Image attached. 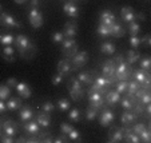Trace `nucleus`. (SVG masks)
<instances>
[{"label":"nucleus","mask_w":151,"mask_h":143,"mask_svg":"<svg viewBox=\"0 0 151 143\" xmlns=\"http://www.w3.org/2000/svg\"><path fill=\"white\" fill-rule=\"evenodd\" d=\"M88 60V52L87 51H80V52H76V54L72 56V60H71V66L74 67L75 70L79 68V67H83Z\"/></svg>","instance_id":"8"},{"label":"nucleus","mask_w":151,"mask_h":143,"mask_svg":"<svg viewBox=\"0 0 151 143\" xmlns=\"http://www.w3.org/2000/svg\"><path fill=\"white\" fill-rule=\"evenodd\" d=\"M14 44L16 46L17 51L20 52L22 57H24V59H32L35 56V54H36L35 44L32 43L31 40L28 39V36H26V35H17L15 37Z\"/></svg>","instance_id":"1"},{"label":"nucleus","mask_w":151,"mask_h":143,"mask_svg":"<svg viewBox=\"0 0 151 143\" xmlns=\"http://www.w3.org/2000/svg\"><path fill=\"white\" fill-rule=\"evenodd\" d=\"M29 4H31L32 8H37V7L40 6V0H31V1H29Z\"/></svg>","instance_id":"60"},{"label":"nucleus","mask_w":151,"mask_h":143,"mask_svg":"<svg viewBox=\"0 0 151 143\" xmlns=\"http://www.w3.org/2000/svg\"><path fill=\"white\" fill-rule=\"evenodd\" d=\"M78 34V26L74 22H68L64 24V29H63V35L64 37H75Z\"/></svg>","instance_id":"17"},{"label":"nucleus","mask_w":151,"mask_h":143,"mask_svg":"<svg viewBox=\"0 0 151 143\" xmlns=\"http://www.w3.org/2000/svg\"><path fill=\"white\" fill-rule=\"evenodd\" d=\"M109 27H110V35H111V36H114V37H122V36H124L126 31H124V28H123L120 24L112 23V24H110Z\"/></svg>","instance_id":"22"},{"label":"nucleus","mask_w":151,"mask_h":143,"mask_svg":"<svg viewBox=\"0 0 151 143\" xmlns=\"http://www.w3.org/2000/svg\"><path fill=\"white\" fill-rule=\"evenodd\" d=\"M96 34L99 35L100 37L110 36V27L106 26V24H103V23H100L99 26H98V28H96Z\"/></svg>","instance_id":"34"},{"label":"nucleus","mask_w":151,"mask_h":143,"mask_svg":"<svg viewBox=\"0 0 151 143\" xmlns=\"http://www.w3.org/2000/svg\"><path fill=\"white\" fill-rule=\"evenodd\" d=\"M54 110H55V104L52 102H50V100H47V102H44L42 104V111L47 112V114H51Z\"/></svg>","instance_id":"44"},{"label":"nucleus","mask_w":151,"mask_h":143,"mask_svg":"<svg viewBox=\"0 0 151 143\" xmlns=\"http://www.w3.org/2000/svg\"><path fill=\"white\" fill-rule=\"evenodd\" d=\"M100 51H102V54L112 55V54H115V46L111 42H103L102 46H100Z\"/></svg>","instance_id":"29"},{"label":"nucleus","mask_w":151,"mask_h":143,"mask_svg":"<svg viewBox=\"0 0 151 143\" xmlns=\"http://www.w3.org/2000/svg\"><path fill=\"white\" fill-rule=\"evenodd\" d=\"M72 70V66H71V62L67 59H62L59 60V63H58V72L62 75H66L68 74L70 71Z\"/></svg>","instance_id":"21"},{"label":"nucleus","mask_w":151,"mask_h":143,"mask_svg":"<svg viewBox=\"0 0 151 143\" xmlns=\"http://www.w3.org/2000/svg\"><path fill=\"white\" fill-rule=\"evenodd\" d=\"M56 107L60 110V111H67V110L71 107V103H70V100L66 99V98H60L59 100H58V103H56Z\"/></svg>","instance_id":"31"},{"label":"nucleus","mask_w":151,"mask_h":143,"mask_svg":"<svg viewBox=\"0 0 151 143\" xmlns=\"http://www.w3.org/2000/svg\"><path fill=\"white\" fill-rule=\"evenodd\" d=\"M0 26L7 27V28H20V23L8 12H1L0 14Z\"/></svg>","instance_id":"5"},{"label":"nucleus","mask_w":151,"mask_h":143,"mask_svg":"<svg viewBox=\"0 0 151 143\" xmlns=\"http://www.w3.org/2000/svg\"><path fill=\"white\" fill-rule=\"evenodd\" d=\"M7 110H11V111H16V110H20L22 107V99L20 98H15V96H9L7 99Z\"/></svg>","instance_id":"23"},{"label":"nucleus","mask_w":151,"mask_h":143,"mask_svg":"<svg viewBox=\"0 0 151 143\" xmlns=\"http://www.w3.org/2000/svg\"><path fill=\"white\" fill-rule=\"evenodd\" d=\"M138 88H140V84L138 83V82H135V80H132V82H127V91L126 92L128 94V96H132Z\"/></svg>","instance_id":"35"},{"label":"nucleus","mask_w":151,"mask_h":143,"mask_svg":"<svg viewBox=\"0 0 151 143\" xmlns=\"http://www.w3.org/2000/svg\"><path fill=\"white\" fill-rule=\"evenodd\" d=\"M0 140L3 143H12L14 142V137H9V135H7V134H3L1 138H0Z\"/></svg>","instance_id":"55"},{"label":"nucleus","mask_w":151,"mask_h":143,"mask_svg":"<svg viewBox=\"0 0 151 143\" xmlns=\"http://www.w3.org/2000/svg\"><path fill=\"white\" fill-rule=\"evenodd\" d=\"M123 140V129H114L111 137H110V142L111 143H119Z\"/></svg>","instance_id":"30"},{"label":"nucleus","mask_w":151,"mask_h":143,"mask_svg":"<svg viewBox=\"0 0 151 143\" xmlns=\"http://www.w3.org/2000/svg\"><path fill=\"white\" fill-rule=\"evenodd\" d=\"M23 129H24V132H26V134L32 135V137H34V135H37L40 131V126L37 124V122L36 120H32V119L28 120V122L24 124Z\"/></svg>","instance_id":"13"},{"label":"nucleus","mask_w":151,"mask_h":143,"mask_svg":"<svg viewBox=\"0 0 151 143\" xmlns=\"http://www.w3.org/2000/svg\"><path fill=\"white\" fill-rule=\"evenodd\" d=\"M78 80L83 84H92V78L90 72H80L78 75Z\"/></svg>","instance_id":"33"},{"label":"nucleus","mask_w":151,"mask_h":143,"mask_svg":"<svg viewBox=\"0 0 151 143\" xmlns=\"http://www.w3.org/2000/svg\"><path fill=\"white\" fill-rule=\"evenodd\" d=\"M98 110L96 107H90V109H87V111H86V119L87 120H94L95 118L98 116Z\"/></svg>","instance_id":"41"},{"label":"nucleus","mask_w":151,"mask_h":143,"mask_svg":"<svg viewBox=\"0 0 151 143\" xmlns=\"http://www.w3.org/2000/svg\"><path fill=\"white\" fill-rule=\"evenodd\" d=\"M146 114H147V116H150V114H151V104L148 103V104H146Z\"/></svg>","instance_id":"61"},{"label":"nucleus","mask_w":151,"mask_h":143,"mask_svg":"<svg viewBox=\"0 0 151 143\" xmlns=\"http://www.w3.org/2000/svg\"><path fill=\"white\" fill-rule=\"evenodd\" d=\"M123 140L126 142H130V143H139L140 139L135 132H132V130H128V129H123Z\"/></svg>","instance_id":"24"},{"label":"nucleus","mask_w":151,"mask_h":143,"mask_svg":"<svg viewBox=\"0 0 151 143\" xmlns=\"http://www.w3.org/2000/svg\"><path fill=\"white\" fill-rule=\"evenodd\" d=\"M126 54H127L126 55V62H127L128 64H134L140 59V55L138 54L137 51H134V50H128Z\"/></svg>","instance_id":"28"},{"label":"nucleus","mask_w":151,"mask_h":143,"mask_svg":"<svg viewBox=\"0 0 151 143\" xmlns=\"http://www.w3.org/2000/svg\"><path fill=\"white\" fill-rule=\"evenodd\" d=\"M145 129H146V124L145 123H137V124H134V126H132L131 130H132V132H135V134L139 137L140 132H142Z\"/></svg>","instance_id":"48"},{"label":"nucleus","mask_w":151,"mask_h":143,"mask_svg":"<svg viewBox=\"0 0 151 143\" xmlns=\"http://www.w3.org/2000/svg\"><path fill=\"white\" fill-rule=\"evenodd\" d=\"M114 112L111 111V110L109 109H104L102 111V114H100V118H99V123L100 126L103 127H109L110 124L114 122Z\"/></svg>","instance_id":"10"},{"label":"nucleus","mask_w":151,"mask_h":143,"mask_svg":"<svg viewBox=\"0 0 151 143\" xmlns=\"http://www.w3.org/2000/svg\"><path fill=\"white\" fill-rule=\"evenodd\" d=\"M54 142L55 143H66V142H68V137H67L66 134H62V135H59V137L54 138Z\"/></svg>","instance_id":"52"},{"label":"nucleus","mask_w":151,"mask_h":143,"mask_svg":"<svg viewBox=\"0 0 151 143\" xmlns=\"http://www.w3.org/2000/svg\"><path fill=\"white\" fill-rule=\"evenodd\" d=\"M0 138H1V131H0Z\"/></svg>","instance_id":"63"},{"label":"nucleus","mask_w":151,"mask_h":143,"mask_svg":"<svg viewBox=\"0 0 151 143\" xmlns=\"http://www.w3.org/2000/svg\"><path fill=\"white\" fill-rule=\"evenodd\" d=\"M14 54H15V51L12 48V46H4L3 51H1V55H3L4 60H7V62H15Z\"/></svg>","instance_id":"27"},{"label":"nucleus","mask_w":151,"mask_h":143,"mask_svg":"<svg viewBox=\"0 0 151 143\" xmlns=\"http://www.w3.org/2000/svg\"><path fill=\"white\" fill-rule=\"evenodd\" d=\"M139 139H140V142H143V143H150L151 142V131H150V129L146 127V129L140 132Z\"/></svg>","instance_id":"39"},{"label":"nucleus","mask_w":151,"mask_h":143,"mask_svg":"<svg viewBox=\"0 0 151 143\" xmlns=\"http://www.w3.org/2000/svg\"><path fill=\"white\" fill-rule=\"evenodd\" d=\"M17 82L15 78H9V79H7V86H9V87H12V88H15V87L17 86Z\"/></svg>","instance_id":"56"},{"label":"nucleus","mask_w":151,"mask_h":143,"mask_svg":"<svg viewBox=\"0 0 151 143\" xmlns=\"http://www.w3.org/2000/svg\"><path fill=\"white\" fill-rule=\"evenodd\" d=\"M128 31H130L131 36H138V34H139V31H140V26L137 23V20L128 23Z\"/></svg>","instance_id":"36"},{"label":"nucleus","mask_w":151,"mask_h":143,"mask_svg":"<svg viewBox=\"0 0 151 143\" xmlns=\"http://www.w3.org/2000/svg\"><path fill=\"white\" fill-rule=\"evenodd\" d=\"M67 137H68V140H71V142H80V132L78 131L76 129H72L71 131L68 132V134H67Z\"/></svg>","instance_id":"40"},{"label":"nucleus","mask_w":151,"mask_h":143,"mask_svg":"<svg viewBox=\"0 0 151 143\" xmlns=\"http://www.w3.org/2000/svg\"><path fill=\"white\" fill-rule=\"evenodd\" d=\"M14 1H15V3H17V4H23L26 0H14Z\"/></svg>","instance_id":"62"},{"label":"nucleus","mask_w":151,"mask_h":143,"mask_svg":"<svg viewBox=\"0 0 151 143\" xmlns=\"http://www.w3.org/2000/svg\"><path fill=\"white\" fill-rule=\"evenodd\" d=\"M140 70L150 72V70H151V59H150L148 56H146V57H143V59H140Z\"/></svg>","instance_id":"42"},{"label":"nucleus","mask_w":151,"mask_h":143,"mask_svg":"<svg viewBox=\"0 0 151 143\" xmlns=\"http://www.w3.org/2000/svg\"><path fill=\"white\" fill-rule=\"evenodd\" d=\"M70 95L74 100H79L82 99V96H84V90L82 87V83L75 78H72L71 83H70Z\"/></svg>","instance_id":"4"},{"label":"nucleus","mask_w":151,"mask_h":143,"mask_svg":"<svg viewBox=\"0 0 151 143\" xmlns=\"http://www.w3.org/2000/svg\"><path fill=\"white\" fill-rule=\"evenodd\" d=\"M34 116V112H32L31 107L29 106H22L20 107V119L23 122H28V120L32 119Z\"/></svg>","instance_id":"25"},{"label":"nucleus","mask_w":151,"mask_h":143,"mask_svg":"<svg viewBox=\"0 0 151 143\" xmlns=\"http://www.w3.org/2000/svg\"><path fill=\"white\" fill-rule=\"evenodd\" d=\"M1 127H3L4 134L9 135V137H15V134L17 132V124L14 120H4Z\"/></svg>","instance_id":"14"},{"label":"nucleus","mask_w":151,"mask_h":143,"mask_svg":"<svg viewBox=\"0 0 151 143\" xmlns=\"http://www.w3.org/2000/svg\"><path fill=\"white\" fill-rule=\"evenodd\" d=\"M134 80L138 82L140 86H143L145 88L150 87V72L148 71H143V70H137L134 71Z\"/></svg>","instance_id":"6"},{"label":"nucleus","mask_w":151,"mask_h":143,"mask_svg":"<svg viewBox=\"0 0 151 143\" xmlns=\"http://www.w3.org/2000/svg\"><path fill=\"white\" fill-rule=\"evenodd\" d=\"M28 20L34 28H40L43 26V15L37 8H32L28 14Z\"/></svg>","instance_id":"7"},{"label":"nucleus","mask_w":151,"mask_h":143,"mask_svg":"<svg viewBox=\"0 0 151 143\" xmlns=\"http://www.w3.org/2000/svg\"><path fill=\"white\" fill-rule=\"evenodd\" d=\"M120 16L124 22L130 23V22H134L135 20V12H134V8L132 7H128V6H124L122 7L120 9Z\"/></svg>","instance_id":"15"},{"label":"nucleus","mask_w":151,"mask_h":143,"mask_svg":"<svg viewBox=\"0 0 151 143\" xmlns=\"http://www.w3.org/2000/svg\"><path fill=\"white\" fill-rule=\"evenodd\" d=\"M139 102H140L142 104H145V106H146V104H148V103H151V94L147 91V92H146V94L139 99Z\"/></svg>","instance_id":"50"},{"label":"nucleus","mask_w":151,"mask_h":143,"mask_svg":"<svg viewBox=\"0 0 151 143\" xmlns=\"http://www.w3.org/2000/svg\"><path fill=\"white\" fill-rule=\"evenodd\" d=\"M15 90H16V92L19 94V96L24 98V99L29 98V96H31V94H32L31 87H29L27 83H24V82H19V83H17V86L15 87Z\"/></svg>","instance_id":"12"},{"label":"nucleus","mask_w":151,"mask_h":143,"mask_svg":"<svg viewBox=\"0 0 151 143\" xmlns=\"http://www.w3.org/2000/svg\"><path fill=\"white\" fill-rule=\"evenodd\" d=\"M11 96V87L7 84H0V99L6 100Z\"/></svg>","instance_id":"32"},{"label":"nucleus","mask_w":151,"mask_h":143,"mask_svg":"<svg viewBox=\"0 0 151 143\" xmlns=\"http://www.w3.org/2000/svg\"><path fill=\"white\" fill-rule=\"evenodd\" d=\"M63 11H64V14H66L67 16L74 17V19L79 16V8H78L72 1H68V3L64 4V6H63Z\"/></svg>","instance_id":"18"},{"label":"nucleus","mask_w":151,"mask_h":143,"mask_svg":"<svg viewBox=\"0 0 151 143\" xmlns=\"http://www.w3.org/2000/svg\"><path fill=\"white\" fill-rule=\"evenodd\" d=\"M72 129H74V127H72L70 123H62V124H60V131H62V134H66L67 135Z\"/></svg>","instance_id":"49"},{"label":"nucleus","mask_w":151,"mask_h":143,"mask_svg":"<svg viewBox=\"0 0 151 143\" xmlns=\"http://www.w3.org/2000/svg\"><path fill=\"white\" fill-rule=\"evenodd\" d=\"M142 20V22H145L146 20V15L143 14V12H139V14H135V20Z\"/></svg>","instance_id":"58"},{"label":"nucleus","mask_w":151,"mask_h":143,"mask_svg":"<svg viewBox=\"0 0 151 143\" xmlns=\"http://www.w3.org/2000/svg\"><path fill=\"white\" fill-rule=\"evenodd\" d=\"M118 63L119 64H116V67H115V79L126 80L131 74V66L124 60H120Z\"/></svg>","instance_id":"2"},{"label":"nucleus","mask_w":151,"mask_h":143,"mask_svg":"<svg viewBox=\"0 0 151 143\" xmlns=\"http://www.w3.org/2000/svg\"><path fill=\"white\" fill-rule=\"evenodd\" d=\"M135 119H137V115L131 111H126L122 115V124L123 126H130L131 123H134Z\"/></svg>","instance_id":"26"},{"label":"nucleus","mask_w":151,"mask_h":143,"mask_svg":"<svg viewBox=\"0 0 151 143\" xmlns=\"http://www.w3.org/2000/svg\"><path fill=\"white\" fill-rule=\"evenodd\" d=\"M120 98H122L120 96V94L119 92H116L115 90L106 92V102H107V104H110V106H115L116 103H119Z\"/></svg>","instance_id":"20"},{"label":"nucleus","mask_w":151,"mask_h":143,"mask_svg":"<svg viewBox=\"0 0 151 143\" xmlns=\"http://www.w3.org/2000/svg\"><path fill=\"white\" fill-rule=\"evenodd\" d=\"M14 42H15V37L11 34L0 35V43L3 44V46H12Z\"/></svg>","instance_id":"37"},{"label":"nucleus","mask_w":151,"mask_h":143,"mask_svg":"<svg viewBox=\"0 0 151 143\" xmlns=\"http://www.w3.org/2000/svg\"><path fill=\"white\" fill-rule=\"evenodd\" d=\"M132 109H134V111H135V112H134L135 115H139V114H142V112H143V109L139 106V104H137V106L132 107Z\"/></svg>","instance_id":"59"},{"label":"nucleus","mask_w":151,"mask_h":143,"mask_svg":"<svg viewBox=\"0 0 151 143\" xmlns=\"http://www.w3.org/2000/svg\"><path fill=\"white\" fill-rule=\"evenodd\" d=\"M6 111H7V104L4 103V102H3L1 99H0V115L4 114Z\"/></svg>","instance_id":"57"},{"label":"nucleus","mask_w":151,"mask_h":143,"mask_svg":"<svg viewBox=\"0 0 151 143\" xmlns=\"http://www.w3.org/2000/svg\"><path fill=\"white\" fill-rule=\"evenodd\" d=\"M100 23L106 24V26L115 23V15L110 9H103L102 14H100Z\"/></svg>","instance_id":"19"},{"label":"nucleus","mask_w":151,"mask_h":143,"mask_svg":"<svg viewBox=\"0 0 151 143\" xmlns=\"http://www.w3.org/2000/svg\"><path fill=\"white\" fill-rule=\"evenodd\" d=\"M37 139H39V142H54V138L50 134H42Z\"/></svg>","instance_id":"53"},{"label":"nucleus","mask_w":151,"mask_h":143,"mask_svg":"<svg viewBox=\"0 0 151 143\" xmlns=\"http://www.w3.org/2000/svg\"><path fill=\"white\" fill-rule=\"evenodd\" d=\"M115 67H116L115 60H106L102 67V76L115 79Z\"/></svg>","instance_id":"9"},{"label":"nucleus","mask_w":151,"mask_h":143,"mask_svg":"<svg viewBox=\"0 0 151 143\" xmlns=\"http://www.w3.org/2000/svg\"><path fill=\"white\" fill-rule=\"evenodd\" d=\"M140 43H143L146 47H150V46H151V35H150V34L145 35V36L140 39Z\"/></svg>","instance_id":"54"},{"label":"nucleus","mask_w":151,"mask_h":143,"mask_svg":"<svg viewBox=\"0 0 151 143\" xmlns=\"http://www.w3.org/2000/svg\"><path fill=\"white\" fill-rule=\"evenodd\" d=\"M78 48H79V46H78L76 40L74 37H64V40H63V43H62V51L67 56H70V57L74 56L78 52Z\"/></svg>","instance_id":"3"},{"label":"nucleus","mask_w":151,"mask_h":143,"mask_svg":"<svg viewBox=\"0 0 151 143\" xmlns=\"http://www.w3.org/2000/svg\"><path fill=\"white\" fill-rule=\"evenodd\" d=\"M120 104H122V107L126 110V111H131L132 110V102L131 99H130V96H124V98H120Z\"/></svg>","instance_id":"38"},{"label":"nucleus","mask_w":151,"mask_h":143,"mask_svg":"<svg viewBox=\"0 0 151 143\" xmlns=\"http://www.w3.org/2000/svg\"><path fill=\"white\" fill-rule=\"evenodd\" d=\"M130 44H131V47H134V48H138V47L140 46V39L138 36H131L130 37Z\"/></svg>","instance_id":"51"},{"label":"nucleus","mask_w":151,"mask_h":143,"mask_svg":"<svg viewBox=\"0 0 151 143\" xmlns=\"http://www.w3.org/2000/svg\"><path fill=\"white\" fill-rule=\"evenodd\" d=\"M63 79H64V75H62V74H59V72H58L56 75H54V76H52L51 82H52V84H54V86H59V84L63 83Z\"/></svg>","instance_id":"47"},{"label":"nucleus","mask_w":151,"mask_h":143,"mask_svg":"<svg viewBox=\"0 0 151 143\" xmlns=\"http://www.w3.org/2000/svg\"><path fill=\"white\" fill-rule=\"evenodd\" d=\"M0 11H1V6H0Z\"/></svg>","instance_id":"64"},{"label":"nucleus","mask_w":151,"mask_h":143,"mask_svg":"<svg viewBox=\"0 0 151 143\" xmlns=\"http://www.w3.org/2000/svg\"><path fill=\"white\" fill-rule=\"evenodd\" d=\"M36 122L40 127L47 129V127H50V124H51V115L44 112V111L39 112V114L36 115Z\"/></svg>","instance_id":"16"},{"label":"nucleus","mask_w":151,"mask_h":143,"mask_svg":"<svg viewBox=\"0 0 151 143\" xmlns=\"http://www.w3.org/2000/svg\"><path fill=\"white\" fill-rule=\"evenodd\" d=\"M88 102L92 107H102V104L104 103V98H103V94L100 92H88Z\"/></svg>","instance_id":"11"},{"label":"nucleus","mask_w":151,"mask_h":143,"mask_svg":"<svg viewBox=\"0 0 151 143\" xmlns=\"http://www.w3.org/2000/svg\"><path fill=\"white\" fill-rule=\"evenodd\" d=\"M68 118H70V120H72V122H79L80 111L78 109H72L71 111H70V114H68Z\"/></svg>","instance_id":"46"},{"label":"nucleus","mask_w":151,"mask_h":143,"mask_svg":"<svg viewBox=\"0 0 151 143\" xmlns=\"http://www.w3.org/2000/svg\"><path fill=\"white\" fill-rule=\"evenodd\" d=\"M51 40L54 42L55 44H62V43H63V40H64V35H63V32L56 31V32H54V34H52Z\"/></svg>","instance_id":"43"},{"label":"nucleus","mask_w":151,"mask_h":143,"mask_svg":"<svg viewBox=\"0 0 151 143\" xmlns=\"http://www.w3.org/2000/svg\"><path fill=\"white\" fill-rule=\"evenodd\" d=\"M116 92H119L120 95L124 94L126 91H127V82L126 80H119L116 83V90H115Z\"/></svg>","instance_id":"45"}]
</instances>
